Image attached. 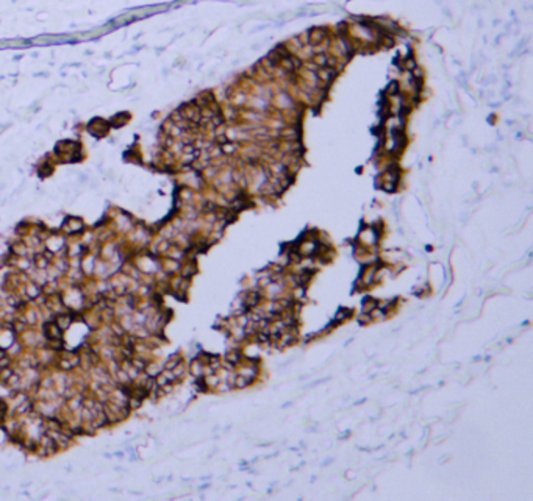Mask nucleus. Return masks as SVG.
Here are the masks:
<instances>
[{
    "label": "nucleus",
    "instance_id": "nucleus-1",
    "mask_svg": "<svg viewBox=\"0 0 533 501\" xmlns=\"http://www.w3.org/2000/svg\"><path fill=\"white\" fill-rule=\"evenodd\" d=\"M401 94V83L399 81H391L388 83V86L385 88V93H384V97L385 98H391V97H396Z\"/></svg>",
    "mask_w": 533,
    "mask_h": 501
},
{
    "label": "nucleus",
    "instance_id": "nucleus-2",
    "mask_svg": "<svg viewBox=\"0 0 533 501\" xmlns=\"http://www.w3.org/2000/svg\"><path fill=\"white\" fill-rule=\"evenodd\" d=\"M375 306H377V301H375L374 299H366L363 301V311H365V313H367V311H372Z\"/></svg>",
    "mask_w": 533,
    "mask_h": 501
},
{
    "label": "nucleus",
    "instance_id": "nucleus-3",
    "mask_svg": "<svg viewBox=\"0 0 533 501\" xmlns=\"http://www.w3.org/2000/svg\"><path fill=\"white\" fill-rule=\"evenodd\" d=\"M4 411H5V405L0 403V414H4Z\"/></svg>",
    "mask_w": 533,
    "mask_h": 501
}]
</instances>
